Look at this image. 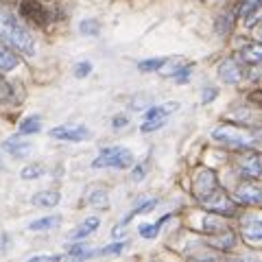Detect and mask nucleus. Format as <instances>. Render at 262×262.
<instances>
[{"instance_id":"f257e3e1","label":"nucleus","mask_w":262,"mask_h":262,"mask_svg":"<svg viewBox=\"0 0 262 262\" xmlns=\"http://www.w3.org/2000/svg\"><path fill=\"white\" fill-rule=\"evenodd\" d=\"M0 42H5L9 48L27 57L35 55V39H33L31 31L3 7H0Z\"/></svg>"},{"instance_id":"f03ea898","label":"nucleus","mask_w":262,"mask_h":262,"mask_svg":"<svg viewBox=\"0 0 262 262\" xmlns=\"http://www.w3.org/2000/svg\"><path fill=\"white\" fill-rule=\"evenodd\" d=\"M212 138L223 144H229V146H241V149H247L253 142H258L260 134L256 129L251 127H245V125H238V122H227V125L219 127Z\"/></svg>"},{"instance_id":"7ed1b4c3","label":"nucleus","mask_w":262,"mask_h":262,"mask_svg":"<svg viewBox=\"0 0 262 262\" xmlns=\"http://www.w3.org/2000/svg\"><path fill=\"white\" fill-rule=\"evenodd\" d=\"M134 164V153L125 146H110V149H103L101 155L92 162L94 168H129Z\"/></svg>"},{"instance_id":"20e7f679","label":"nucleus","mask_w":262,"mask_h":262,"mask_svg":"<svg viewBox=\"0 0 262 262\" xmlns=\"http://www.w3.org/2000/svg\"><path fill=\"white\" fill-rule=\"evenodd\" d=\"M203 208H208L210 212H214V214H221V216H234L236 214V210H238V206L229 199L227 192L223 190V188H216L214 192H212L206 201L201 203Z\"/></svg>"},{"instance_id":"39448f33","label":"nucleus","mask_w":262,"mask_h":262,"mask_svg":"<svg viewBox=\"0 0 262 262\" xmlns=\"http://www.w3.org/2000/svg\"><path fill=\"white\" fill-rule=\"evenodd\" d=\"M219 188V179H216V173L210 168H201L199 173H196L194 182H192V192L196 196V201L203 203L208 199V196L214 192Z\"/></svg>"},{"instance_id":"423d86ee","label":"nucleus","mask_w":262,"mask_h":262,"mask_svg":"<svg viewBox=\"0 0 262 262\" xmlns=\"http://www.w3.org/2000/svg\"><path fill=\"white\" fill-rule=\"evenodd\" d=\"M20 15L33 22L35 27H46L51 22V13L46 11L42 0H20Z\"/></svg>"},{"instance_id":"0eeeda50","label":"nucleus","mask_w":262,"mask_h":262,"mask_svg":"<svg viewBox=\"0 0 262 262\" xmlns=\"http://www.w3.org/2000/svg\"><path fill=\"white\" fill-rule=\"evenodd\" d=\"M236 168H238L241 177L245 179H260L262 166H260V155L256 151H245L236 155Z\"/></svg>"},{"instance_id":"6e6552de","label":"nucleus","mask_w":262,"mask_h":262,"mask_svg":"<svg viewBox=\"0 0 262 262\" xmlns=\"http://www.w3.org/2000/svg\"><path fill=\"white\" fill-rule=\"evenodd\" d=\"M51 138L63 142H83L90 138V129L83 125H61L51 129Z\"/></svg>"},{"instance_id":"1a4fd4ad","label":"nucleus","mask_w":262,"mask_h":262,"mask_svg":"<svg viewBox=\"0 0 262 262\" xmlns=\"http://www.w3.org/2000/svg\"><path fill=\"white\" fill-rule=\"evenodd\" d=\"M236 199L245 206H260L262 190L258 186V179H245V184H241L238 190H236Z\"/></svg>"},{"instance_id":"9d476101","label":"nucleus","mask_w":262,"mask_h":262,"mask_svg":"<svg viewBox=\"0 0 262 262\" xmlns=\"http://www.w3.org/2000/svg\"><path fill=\"white\" fill-rule=\"evenodd\" d=\"M243 66L236 61V59H225L223 63L219 66V77L225 81V83H232V85H236V83H241L243 81Z\"/></svg>"},{"instance_id":"9b49d317","label":"nucleus","mask_w":262,"mask_h":262,"mask_svg":"<svg viewBox=\"0 0 262 262\" xmlns=\"http://www.w3.org/2000/svg\"><path fill=\"white\" fill-rule=\"evenodd\" d=\"M243 236L253 247H258V243L262 241V223L258 216H247L243 221Z\"/></svg>"},{"instance_id":"f8f14e48","label":"nucleus","mask_w":262,"mask_h":262,"mask_svg":"<svg viewBox=\"0 0 262 262\" xmlns=\"http://www.w3.org/2000/svg\"><path fill=\"white\" fill-rule=\"evenodd\" d=\"M59 199H61V194L57 190H39L31 196V203L37 208H55L59 203Z\"/></svg>"},{"instance_id":"ddd939ff","label":"nucleus","mask_w":262,"mask_h":262,"mask_svg":"<svg viewBox=\"0 0 262 262\" xmlns=\"http://www.w3.org/2000/svg\"><path fill=\"white\" fill-rule=\"evenodd\" d=\"M101 225V221H98V216H90L88 221H83L77 229H72V232L68 234V238L70 241H83V238H88L90 234H94L96 232V227Z\"/></svg>"},{"instance_id":"4468645a","label":"nucleus","mask_w":262,"mask_h":262,"mask_svg":"<svg viewBox=\"0 0 262 262\" xmlns=\"http://www.w3.org/2000/svg\"><path fill=\"white\" fill-rule=\"evenodd\" d=\"M3 149L9 151L13 158H29L31 151H33V144L31 142H24V140H18V138H11V140H5L3 142Z\"/></svg>"},{"instance_id":"2eb2a0df","label":"nucleus","mask_w":262,"mask_h":262,"mask_svg":"<svg viewBox=\"0 0 262 262\" xmlns=\"http://www.w3.org/2000/svg\"><path fill=\"white\" fill-rule=\"evenodd\" d=\"M208 243L216 249H232L236 243V236H234V232H229V229H219V232L210 236Z\"/></svg>"},{"instance_id":"dca6fc26","label":"nucleus","mask_w":262,"mask_h":262,"mask_svg":"<svg viewBox=\"0 0 262 262\" xmlns=\"http://www.w3.org/2000/svg\"><path fill=\"white\" fill-rule=\"evenodd\" d=\"M241 57V61L243 63H247V66H258L260 59H262V46L258 42H253V44H247L243 48V51L238 53Z\"/></svg>"},{"instance_id":"f3484780","label":"nucleus","mask_w":262,"mask_h":262,"mask_svg":"<svg viewBox=\"0 0 262 262\" xmlns=\"http://www.w3.org/2000/svg\"><path fill=\"white\" fill-rule=\"evenodd\" d=\"M18 66V55H15L5 42H0V72H9Z\"/></svg>"},{"instance_id":"a211bd4d","label":"nucleus","mask_w":262,"mask_h":262,"mask_svg":"<svg viewBox=\"0 0 262 262\" xmlns=\"http://www.w3.org/2000/svg\"><path fill=\"white\" fill-rule=\"evenodd\" d=\"M61 225V216H44V219H37L33 221V223L29 225L31 232H48V229H55Z\"/></svg>"},{"instance_id":"6ab92c4d","label":"nucleus","mask_w":262,"mask_h":262,"mask_svg":"<svg viewBox=\"0 0 262 262\" xmlns=\"http://www.w3.org/2000/svg\"><path fill=\"white\" fill-rule=\"evenodd\" d=\"M44 175V164H29V166H24L22 168V173L20 177L24 179V182H31V179H37V177H42Z\"/></svg>"},{"instance_id":"aec40b11","label":"nucleus","mask_w":262,"mask_h":262,"mask_svg":"<svg viewBox=\"0 0 262 262\" xmlns=\"http://www.w3.org/2000/svg\"><path fill=\"white\" fill-rule=\"evenodd\" d=\"M39 129H42V125H39V118L31 116V118H24V120L20 122L18 134H22V136H29V134H37Z\"/></svg>"},{"instance_id":"412c9836","label":"nucleus","mask_w":262,"mask_h":262,"mask_svg":"<svg viewBox=\"0 0 262 262\" xmlns=\"http://www.w3.org/2000/svg\"><path fill=\"white\" fill-rule=\"evenodd\" d=\"M88 201H90V206H94L98 210H105L110 206V199H107V192H103V190H96L88 196Z\"/></svg>"},{"instance_id":"4be33fe9","label":"nucleus","mask_w":262,"mask_h":262,"mask_svg":"<svg viewBox=\"0 0 262 262\" xmlns=\"http://www.w3.org/2000/svg\"><path fill=\"white\" fill-rule=\"evenodd\" d=\"M15 98V92H13V85L9 81H5V77L0 75V103H11Z\"/></svg>"},{"instance_id":"5701e85b","label":"nucleus","mask_w":262,"mask_h":262,"mask_svg":"<svg viewBox=\"0 0 262 262\" xmlns=\"http://www.w3.org/2000/svg\"><path fill=\"white\" fill-rule=\"evenodd\" d=\"M258 9H260V0H245V3L238 7V18L247 20L249 15H251L253 11H258Z\"/></svg>"},{"instance_id":"b1692460","label":"nucleus","mask_w":262,"mask_h":262,"mask_svg":"<svg viewBox=\"0 0 262 262\" xmlns=\"http://www.w3.org/2000/svg\"><path fill=\"white\" fill-rule=\"evenodd\" d=\"M166 120H168V116H149V118H146V122L142 125V131H144V134H149V131L160 129V127L166 125Z\"/></svg>"},{"instance_id":"393cba45","label":"nucleus","mask_w":262,"mask_h":262,"mask_svg":"<svg viewBox=\"0 0 262 262\" xmlns=\"http://www.w3.org/2000/svg\"><path fill=\"white\" fill-rule=\"evenodd\" d=\"M155 206H158V201H155V199H149V201H146V203H142V206H138V208H136L134 212H131V214H129V216H127L125 221H122V223H120V225H127V223H129V221H131V219H134L136 214H149V212H151V210H153Z\"/></svg>"},{"instance_id":"a878e982","label":"nucleus","mask_w":262,"mask_h":262,"mask_svg":"<svg viewBox=\"0 0 262 262\" xmlns=\"http://www.w3.org/2000/svg\"><path fill=\"white\" fill-rule=\"evenodd\" d=\"M79 31L83 33V35H92L96 37L98 35V31H101V24H98L96 20H83L79 24Z\"/></svg>"},{"instance_id":"bb28decb","label":"nucleus","mask_w":262,"mask_h":262,"mask_svg":"<svg viewBox=\"0 0 262 262\" xmlns=\"http://www.w3.org/2000/svg\"><path fill=\"white\" fill-rule=\"evenodd\" d=\"M166 59H146V61H140L138 63V70L142 72H155V70H162Z\"/></svg>"},{"instance_id":"cd10ccee","label":"nucleus","mask_w":262,"mask_h":262,"mask_svg":"<svg viewBox=\"0 0 262 262\" xmlns=\"http://www.w3.org/2000/svg\"><path fill=\"white\" fill-rule=\"evenodd\" d=\"M164 221H166V219H164ZM164 221H162V223H164ZM162 223H158V225L144 223V225L138 227V232H140L142 238H155V236H158V232H160V225H162Z\"/></svg>"},{"instance_id":"c85d7f7f","label":"nucleus","mask_w":262,"mask_h":262,"mask_svg":"<svg viewBox=\"0 0 262 262\" xmlns=\"http://www.w3.org/2000/svg\"><path fill=\"white\" fill-rule=\"evenodd\" d=\"M125 247H127V243H112V245H107V247H103L98 253H103V256H114V253L125 251Z\"/></svg>"},{"instance_id":"c756f323","label":"nucleus","mask_w":262,"mask_h":262,"mask_svg":"<svg viewBox=\"0 0 262 262\" xmlns=\"http://www.w3.org/2000/svg\"><path fill=\"white\" fill-rule=\"evenodd\" d=\"M90 70H92V63L81 61V63H77V66H75V77L83 79V77H88V75H90Z\"/></svg>"},{"instance_id":"7c9ffc66","label":"nucleus","mask_w":262,"mask_h":262,"mask_svg":"<svg viewBox=\"0 0 262 262\" xmlns=\"http://www.w3.org/2000/svg\"><path fill=\"white\" fill-rule=\"evenodd\" d=\"M144 173H146V162L142 164V166L134 168V173H131V179H134V182H140V179H144Z\"/></svg>"},{"instance_id":"2f4dec72","label":"nucleus","mask_w":262,"mask_h":262,"mask_svg":"<svg viewBox=\"0 0 262 262\" xmlns=\"http://www.w3.org/2000/svg\"><path fill=\"white\" fill-rule=\"evenodd\" d=\"M127 125H129V118L127 116H116V118H114V122H112L114 129H125Z\"/></svg>"},{"instance_id":"473e14b6","label":"nucleus","mask_w":262,"mask_h":262,"mask_svg":"<svg viewBox=\"0 0 262 262\" xmlns=\"http://www.w3.org/2000/svg\"><path fill=\"white\" fill-rule=\"evenodd\" d=\"M216 96V90L214 88H208L206 92H203V103H208V101H212V98Z\"/></svg>"},{"instance_id":"72a5a7b5","label":"nucleus","mask_w":262,"mask_h":262,"mask_svg":"<svg viewBox=\"0 0 262 262\" xmlns=\"http://www.w3.org/2000/svg\"><path fill=\"white\" fill-rule=\"evenodd\" d=\"M7 245H9V236H7V234H0V251H5Z\"/></svg>"},{"instance_id":"f704fd0d","label":"nucleus","mask_w":262,"mask_h":262,"mask_svg":"<svg viewBox=\"0 0 262 262\" xmlns=\"http://www.w3.org/2000/svg\"><path fill=\"white\" fill-rule=\"evenodd\" d=\"M31 260H59V256H35Z\"/></svg>"},{"instance_id":"c9c22d12","label":"nucleus","mask_w":262,"mask_h":262,"mask_svg":"<svg viewBox=\"0 0 262 262\" xmlns=\"http://www.w3.org/2000/svg\"><path fill=\"white\" fill-rule=\"evenodd\" d=\"M5 3H18V0H5Z\"/></svg>"},{"instance_id":"e433bc0d","label":"nucleus","mask_w":262,"mask_h":262,"mask_svg":"<svg viewBox=\"0 0 262 262\" xmlns=\"http://www.w3.org/2000/svg\"><path fill=\"white\" fill-rule=\"evenodd\" d=\"M0 168H3V164H0Z\"/></svg>"}]
</instances>
